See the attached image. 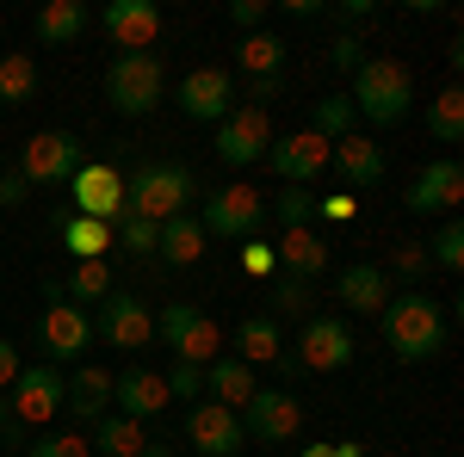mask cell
I'll return each mask as SVG.
<instances>
[{
    "mask_svg": "<svg viewBox=\"0 0 464 457\" xmlns=\"http://www.w3.org/2000/svg\"><path fill=\"white\" fill-rule=\"evenodd\" d=\"M378 321H384V347L402 365H428L446 347V309H440V297H428V290H396L391 303L378 309Z\"/></svg>",
    "mask_w": 464,
    "mask_h": 457,
    "instance_id": "1",
    "label": "cell"
},
{
    "mask_svg": "<svg viewBox=\"0 0 464 457\" xmlns=\"http://www.w3.org/2000/svg\"><path fill=\"white\" fill-rule=\"evenodd\" d=\"M347 100H353V118L378 124V130H396L415 111V74H409L402 56H365Z\"/></svg>",
    "mask_w": 464,
    "mask_h": 457,
    "instance_id": "2",
    "label": "cell"
},
{
    "mask_svg": "<svg viewBox=\"0 0 464 457\" xmlns=\"http://www.w3.org/2000/svg\"><path fill=\"white\" fill-rule=\"evenodd\" d=\"M198 198V179L186 161H143L137 174L124 179V211L149 216V223H168V216H186Z\"/></svg>",
    "mask_w": 464,
    "mask_h": 457,
    "instance_id": "3",
    "label": "cell"
},
{
    "mask_svg": "<svg viewBox=\"0 0 464 457\" xmlns=\"http://www.w3.org/2000/svg\"><path fill=\"white\" fill-rule=\"evenodd\" d=\"M161 93H168V69H161L155 50H124V56H111V69H106V106L111 111L149 118V111L161 106Z\"/></svg>",
    "mask_w": 464,
    "mask_h": 457,
    "instance_id": "4",
    "label": "cell"
},
{
    "mask_svg": "<svg viewBox=\"0 0 464 457\" xmlns=\"http://www.w3.org/2000/svg\"><path fill=\"white\" fill-rule=\"evenodd\" d=\"M44 316H37V347H44V365H81L87 347H93V316L74 309L63 297V284H44Z\"/></svg>",
    "mask_w": 464,
    "mask_h": 457,
    "instance_id": "5",
    "label": "cell"
},
{
    "mask_svg": "<svg viewBox=\"0 0 464 457\" xmlns=\"http://www.w3.org/2000/svg\"><path fill=\"white\" fill-rule=\"evenodd\" d=\"M155 340L174 352L179 365H211L223 358V328H217L205 309H192V303H168V309H155Z\"/></svg>",
    "mask_w": 464,
    "mask_h": 457,
    "instance_id": "6",
    "label": "cell"
},
{
    "mask_svg": "<svg viewBox=\"0 0 464 457\" xmlns=\"http://www.w3.org/2000/svg\"><path fill=\"white\" fill-rule=\"evenodd\" d=\"M260 223H266V198L254 186H217V192H205V205H198V229L205 235H223V242H254Z\"/></svg>",
    "mask_w": 464,
    "mask_h": 457,
    "instance_id": "7",
    "label": "cell"
},
{
    "mask_svg": "<svg viewBox=\"0 0 464 457\" xmlns=\"http://www.w3.org/2000/svg\"><path fill=\"white\" fill-rule=\"evenodd\" d=\"M81 137L74 130H37L25 148H19V161H13V174L25 179V186H69L81 174Z\"/></svg>",
    "mask_w": 464,
    "mask_h": 457,
    "instance_id": "8",
    "label": "cell"
},
{
    "mask_svg": "<svg viewBox=\"0 0 464 457\" xmlns=\"http://www.w3.org/2000/svg\"><path fill=\"white\" fill-rule=\"evenodd\" d=\"M93 340H106L124 358H137L143 347H155V309L143 297H130V290H111L100 303V316H93Z\"/></svg>",
    "mask_w": 464,
    "mask_h": 457,
    "instance_id": "9",
    "label": "cell"
},
{
    "mask_svg": "<svg viewBox=\"0 0 464 457\" xmlns=\"http://www.w3.org/2000/svg\"><path fill=\"white\" fill-rule=\"evenodd\" d=\"M6 408H13V421L25 426V433H37V426H50L56 414H63V371L56 365H25L19 377H13V389H6Z\"/></svg>",
    "mask_w": 464,
    "mask_h": 457,
    "instance_id": "10",
    "label": "cell"
},
{
    "mask_svg": "<svg viewBox=\"0 0 464 457\" xmlns=\"http://www.w3.org/2000/svg\"><path fill=\"white\" fill-rule=\"evenodd\" d=\"M297 426H304V402L291 395V389H254L248 402H242V433H248L254 445H291L297 439Z\"/></svg>",
    "mask_w": 464,
    "mask_h": 457,
    "instance_id": "11",
    "label": "cell"
},
{
    "mask_svg": "<svg viewBox=\"0 0 464 457\" xmlns=\"http://www.w3.org/2000/svg\"><path fill=\"white\" fill-rule=\"evenodd\" d=\"M266 148H273V118L260 106H229V118L217 124V161L248 167V161H266Z\"/></svg>",
    "mask_w": 464,
    "mask_h": 457,
    "instance_id": "12",
    "label": "cell"
},
{
    "mask_svg": "<svg viewBox=\"0 0 464 457\" xmlns=\"http://www.w3.org/2000/svg\"><path fill=\"white\" fill-rule=\"evenodd\" d=\"M186 439H192V452H198V457H236L242 445H248L242 414L223 408V402H211V395H198V402L186 408Z\"/></svg>",
    "mask_w": 464,
    "mask_h": 457,
    "instance_id": "13",
    "label": "cell"
},
{
    "mask_svg": "<svg viewBox=\"0 0 464 457\" xmlns=\"http://www.w3.org/2000/svg\"><path fill=\"white\" fill-rule=\"evenodd\" d=\"M74 216H93V223H111L124 211V167L118 161H81V174L69 179Z\"/></svg>",
    "mask_w": 464,
    "mask_h": 457,
    "instance_id": "14",
    "label": "cell"
},
{
    "mask_svg": "<svg viewBox=\"0 0 464 457\" xmlns=\"http://www.w3.org/2000/svg\"><path fill=\"white\" fill-rule=\"evenodd\" d=\"M291 358H297L304 371H347V365H353V328L341 316H310Z\"/></svg>",
    "mask_w": 464,
    "mask_h": 457,
    "instance_id": "15",
    "label": "cell"
},
{
    "mask_svg": "<svg viewBox=\"0 0 464 457\" xmlns=\"http://www.w3.org/2000/svg\"><path fill=\"white\" fill-rule=\"evenodd\" d=\"M459 198H464V167H459V155H440V161H428L421 174H415V186L402 192V205L415 216H452L459 211Z\"/></svg>",
    "mask_w": 464,
    "mask_h": 457,
    "instance_id": "16",
    "label": "cell"
},
{
    "mask_svg": "<svg viewBox=\"0 0 464 457\" xmlns=\"http://www.w3.org/2000/svg\"><path fill=\"white\" fill-rule=\"evenodd\" d=\"M328 155H334V142H322L316 130H291V137H273L266 167L285 179V186H310L316 174H328Z\"/></svg>",
    "mask_w": 464,
    "mask_h": 457,
    "instance_id": "17",
    "label": "cell"
},
{
    "mask_svg": "<svg viewBox=\"0 0 464 457\" xmlns=\"http://www.w3.org/2000/svg\"><path fill=\"white\" fill-rule=\"evenodd\" d=\"M168 408V384H161V371H149V365H124L118 377H111V414H124V421H155Z\"/></svg>",
    "mask_w": 464,
    "mask_h": 457,
    "instance_id": "18",
    "label": "cell"
},
{
    "mask_svg": "<svg viewBox=\"0 0 464 457\" xmlns=\"http://www.w3.org/2000/svg\"><path fill=\"white\" fill-rule=\"evenodd\" d=\"M236 106V81L229 69H192L179 81V111L192 118V124H223Z\"/></svg>",
    "mask_w": 464,
    "mask_h": 457,
    "instance_id": "19",
    "label": "cell"
},
{
    "mask_svg": "<svg viewBox=\"0 0 464 457\" xmlns=\"http://www.w3.org/2000/svg\"><path fill=\"white\" fill-rule=\"evenodd\" d=\"M100 25H106L118 56H124V50H149V43L161 37V6H155V0H111L106 13H100Z\"/></svg>",
    "mask_w": 464,
    "mask_h": 457,
    "instance_id": "20",
    "label": "cell"
},
{
    "mask_svg": "<svg viewBox=\"0 0 464 457\" xmlns=\"http://www.w3.org/2000/svg\"><path fill=\"white\" fill-rule=\"evenodd\" d=\"M334 297H341V309L347 316H378L384 303L396 297V284L384 266H372V260H353V266H341V279H334Z\"/></svg>",
    "mask_w": 464,
    "mask_h": 457,
    "instance_id": "21",
    "label": "cell"
},
{
    "mask_svg": "<svg viewBox=\"0 0 464 457\" xmlns=\"http://www.w3.org/2000/svg\"><path fill=\"white\" fill-rule=\"evenodd\" d=\"M328 167L341 174V186H347V192H372V186H384V148H378L372 137H359V130H353V137L334 142Z\"/></svg>",
    "mask_w": 464,
    "mask_h": 457,
    "instance_id": "22",
    "label": "cell"
},
{
    "mask_svg": "<svg viewBox=\"0 0 464 457\" xmlns=\"http://www.w3.org/2000/svg\"><path fill=\"white\" fill-rule=\"evenodd\" d=\"M273 260H279V272L285 279H322L328 272V235H316L310 223L304 229H279V242H273Z\"/></svg>",
    "mask_w": 464,
    "mask_h": 457,
    "instance_id": "23",
    "label": "cell"
},
{
    "mask_svg": "<svg viewBox=\"0 0 464 457\" xmlns=\"http://www.w3.org/2000/svg\"><path fill=\"white\" fill-rule=\"evenodd\" d=\"M63 408L74 421H106L111 414V371L106 365H74V377H63Z\"/></svg>",
    "mask_w": 464,
    "mask_h": 457,
    "instance_id": "24",
    "label": "cell"
},
{
    "mask_svg": "<svg viewBox=\"0 0 464 457\" xmlns=\"http://www.w3.org/2000/svg\"><path fill=\"white\" fill-rule=\"evenodd\" d=\"M254 389H260V377H254V365H242L236 352H223V358L205 365V395L223 402V408H236V414H242V402H248Z\"/></svg>",
    "mask_w": 464,
    "mask_h": 457,
    "instance_id": "25",
    "label": "cell"
},
{
    "mask_svg": "<svg viewBox=\"0 0 464 457\" xmlns=\"http://www.w3.org/2000/svg\"><path fill=\"white\" fill-rule=\"evenodd\" d=\"M50 223H56V235H63V247H69L74 266H81V260H106L111 253V223H93V216H74V211H56Z\"/></svg>",
    "mask_w": 464,
    "mask_h": 457,
    "instance_id": "26",
    "label": "cell"
},
{
    "mask_svg": "<svg viewBox=\"0 0 464 457\" xmlns=\"http://www.w3.org/2000/svg\"><path fill=\"white\" fill-rule=\"evenodd\" d=\"M205 242H211V235L198 229V216L186 211V216H168V223H161V242H155V253H161L168 266H198V260H205Z\"/></svg>",
    "mask_w": 464,
    "mask_h": 457,
    "instance_id": "27",
    "label": "cell"
},
{
    "mask_svg": "<svg viewBox=\"0 0 464 457\" xmlns=\"http://www.w3.org/2000/svg\"><path fill=\"white\" fill-rule=\"evenodd\" d=\"M81 32H87V6H81V0H50V6L32 19V37H37V43H50V50L74 43Z\"/></svg>",
    "mask_w": 464,
    "mask_h": 457,
    "instance_id": "28",
    "label": "cell"
},
{
    "mask_svg": "<svg viewBox=\"0 0 464 457\" xmlns=\"http://www.w3.org/2000/svg\"><path fill=\"white\" fill-rule=\"evenodd\" d=\"M279 352H285V334H279L273 316H248L236 328V358L242 365H279Z\"/></svg>",
    "mask_w": 464,
    "mask_h": 457,
    "instance_id": "29",
    "label": "cell"
},
{
    "mask_svg": "<svg viewBox=\"0 0 464 457\" xmlns=\"http://www.w3.org/2000/svg\"><path fill=\"white\" fill-rule=\"evenodd\" d=\"M428 137L446 142V148H459L464 142V87L452 81V87H440L428 100Z\"/></svg>",
    "mask_w": 464,
    "mask_h": 457,
    "instance_id": "30",
    "label": "cell"
},
{
    "mask_svg": "<svg viewBox=\"0 0 464 457\" xmlns=\"http://www.w3.org/2000/svg\"><path fill=\"white\" fill-rule=\"evenodd\" d=\"M100 457H137L149 445L143 421H124V414H106V421H93V439H87Z\"/></svg>",
    "mask_w": 464,
    "mask_h": 457,
    "instance_id": "31",
    "label": "cell"
},
{
    "mask_svg": "<svg viewBox=\"0 0 464 457\" xmlns=\"http://www.w3.org/2000/svg\"><path fill=\"white\" fill-rule=\"evenodd\" d=\"M266 309H273V321H310L316 316V290H310L304 279L273 272V284H266Z\"/></svg>",
    "mask_w": 464,
    "mask_h": 457,
    "instance_id": "32",
    "label": "cell"
},
{
    "mask_svg": "<svg viewBox=\"0 0 464 457\" xmlns=\"http://www.w3.org/2000/svg\"><path fill=\"white\" fill-rule=\"evenodd\" d=\"M111 290H118V284H111V266H106V260H81L69 279H63V297H69L74 309H87V303H106Z\"/></svg>",
    "mask_w": 464,
    "mask_h": 457,
    "instance_id": "33",
    "label": "cell"
},
{
    "mask_svg": "<svg viewBox=\"0 0 464 457\" xmlns=\"http://www.w3.org/2000/svg\"><path fill=\"white\" fill-rule=\"evenodd\" d=\"M37 93V56L32 50H6L0 56V106H25Z\"/></svg>",
    "mask_w": 464,
    "mask_h": 457,
    "instance_id": "34",
    "label": "cell"
},
{
    "mask_svg": "<svg viewBox=\"0 0 464 457\" xmlns=\"http://www.w3.org/2000/svg\"><path fill=\"white\" fill-rule=\"evenodd\" d=\"M236 62H242L248 81H260V74H285V43H279L273 32H248L242 50H236Z\"/></svg>",
    "mask_w": 464,
    "mask_h": 457,
    "instance_id": "35",
    "label": "cell"
},
{
    "mask_svg": "<svg viewBox=\"0 0 464 457\" xmlns=\"http://www.w3.org/2000/svg\"><path fill=\"white\" fill-rule=\"evenodd\" d=\"M353 100H347V93H328V100H316V124H310V130H316L322 142H341V137H353Z\"/></svg>",
    "mask_w": 464,
    "mask_h": 457,
    "instance_id": "36",
    "label": "cell"
},
{
    "mask_svg": "<svg viewBox=\"0 0 464 457\" xmlns=\"http://www.w3.org/2000/svg\"><path fill=\"white\" fill-rule=\"evenodd\" d=\"M421 247H428V266H440V272H464V223L459 216H446L440 235L421 242Z\"/></svg>",
    "mask_w": 464,
    "mask_h": 457,
    "instance_id": "37",
    "label": "cell"
},
{
    "mask_svg": "<svg viewBox=\"0 0 464 457\" xmlns=\"http://www.w3.org/2000/svg\"><path fill=\"white\" fill-rule=\"evenodd\" d=\"M155 242H161V223H149V216H130V211L111 216V247H130V253H155Z\"/></svg>",
    "mask_w": 464,
    "mask_h": 457,
    "instance_id": "38",
    "label": "cell"
},
{
    "mask_svg": "<svg viewBox=\"0 0 464 457\" xmlns=\"http://www.w3.org/2000/svg\"><path fill=\"white\" fill-rule=\"evenodd\" d=\"M273 211H279V229H304V223H316V198H310V186H285Z\"/></svg>",
    "mask_w": 464,
    "mask_h": 457,
    "instance_id": "39",
    "label": "cell"
},
{
    "mask_svg": "<svg viewBox=\"0 0 464 457\" xmlns=\"http://www.w3.org/2000/svg\"><path fill=\"white\" fill-rule=\"evenodd\" d=\"M25 457H93V445L81 439V433H37Z\"/></svg>",
    "mask_w": 464,
    "mask_h": 457,
    "instance_id": "40",
    "label": "cell"
},
{
    "mask_svg": "<svg viewBox=\"0 0 464 457\" xmlns=\"http://www.w3.org/2000/svg\"><path fill=\"white\" fill-rule=\"evenodd\" d=\"M161 384H168V402H198V395H205V365H179L174 358V371H168V377H161Z\"/></svg>",
    "mask_w": 464,
    "mask_h": 457,
    "instance_id": "41",
    "label": "cell"
},
{
    "mask_svg": "<svg viewBox=\"0 0 464 457\" xmlns=\"http://www.w3.org/2000/svg\"><path fill=\"white\" fill-rule=\"evenodd\" d=\"M328 62L341 74H359V62H365V43H359V32H334V43H328Z\"/></svg>",
    "mask_w": 464,
    "mask_h": 457,
    "instance_id": "42",
    "label": "cell"
},
{
    "mask_svg": "<svg viewBox=\"0 0 464 457\" xmlns=\"http://www.w3.org/2000/svg\"><path fill=\"white\" fill-rule=\"evenodd\" d=\"M242 272H248V279H273V272H279L273 242H260V235H254V242H242Z\"/></svg>",
    "mask_w": 464,
    "mask_h": 457,
    "instance_id": "43",
    "label": "cell"
},
{
    "mask_svg": "<svg viewBox=\"0 0 464 457\" xmlns=\"http://www.w3.org/2000/svg\"><path fill=\"white\" fill-rule=\"evenodd\" d=\"M229 25L248 37V32H266V0H229Z\"/></svg>",
    "mask_w": 464,
    "mask_h": 457,
    "instance_id": "44",
    "label": "cell"
},
{
    "mask_svg": "<svg viewBox=\"0 0 464 457\" xmlns=\"http://www.w3.org/2000/svg\"><path fill=\"white\" fill-rule=\"evenodd\" d=\"M279 87H285V74H260V81H242V106H273L279 100Z\"/></svg>",
    "mask_w": 464,
    "mask_h": 457,
    "instance_id": "45",
    "label": "cell"
},
{
    "mask_svg": "<svg viewBox=\"0 0 464 457\" xmlns=\"http://www.w3.org/2000/svg\"><path fill=\"white\" fill-rule=\"evenodd\" d=\"M402 279H428V247L421 242H396V260H391Z\"/></svg>",
    "mask_w": 464,
    "mask_h": 457,
    "instance_id": "46",
    "label": "cell"
},
{
    "mask_svg": "<svg viewBox=\"0 0 464 457\" xmlns=\"http://www.w3.org/2000/svg\"><path fill=\"white\" fill-rule=\"evenodd\" d=\"M353 211H359V198H353V192H334V198H316V216H322V223H353Z\"/></svg>",
    "mask_w": 464,
    "mask_h": 457,
    "instance_id": "47",
    "label": "cell"
},
{
    "mask_svg": "<svg viewBox=\"0 0 464 457\" xmlns=\"http://www.w3.org/2000/svg\"><path fill=\"white\" fill-rule=\"evenodd\" d=\"M25 198H32V186H25V179L6 167V174H0V211H19Z\"/></svg>",
    "mask_w": 464,
    "mask_h": 457,
    "instance_id": "48",
    "label": "cell"
},
{
    "mask_svg": "<svg viewBox=\"0 0 464 457\" xmlns=\"http://www.w3.org/2000/svg\"><path fill=\"white\" fill-rule=\"evenodd\" d=\"M25 371V358H19V347L13 340H0V389H13V377Z\"/></svg>",
    "mask_w": 464,
    "mask_h": 457,
    "instance_id": "49",
    "label": "cell"
},
{
    "mask_svg": "<svg viewBox=\"0 0 464 457\" xmlns=\"http://www.w3.org/2000/svg\"><path fill=\"white\" fill-rule=\"evenodd\" d=\"M372 13H378L372 0H341V19H347V25H359V19H372Z\"/></svg>",
    "mask_w": 464,
    "mask_h": 457,
    "instance_id": "50",
    "label": "cell"
},
{
    "mask_svg": "<svg viewBox=\"0 0 464 457\" xmlns=\"http://www.w3.org/2000/svg\"><path fill=\"white\" fill-rule=\"evenodd\" d=\"M285 13H291V19H316L322 0H285Z\"/></svg>",
    "mask_w": 464,
    "mask_h": 457,
    "instance_id": "51",
    "label": "cell"
},
{
    "mask_svg": "<svg viewBox=\"0 0 464 457\" xmlns=\"http://www.w3.org/2000/svg\"><path fill=\"white\" fill-rule=\"evenodd\" d=\"M334 457H365V445H359V439H341V445H334Z\"/></svg>",
    "mask_w": 464,
    "mask_h": 457,
    "instance_id": "52",
    "label": "cell"
},
{
    "mask_svg": "<svg viewBox=\"0 0 464 457\" xmlns=\"http://www.w3.org/2000/svg\"><path fill=\"white\" fill-rule=\"evenodd\" d=\"M297 457H334V445H304Z\"/></svg>",
    "mask_w": 464,
    "mask_h": 457,
    "instance_id": "53",
    "label": "cell"
},
{
    "mask_svg": "<svg viewBox=\"0 0 464 457\" xmlns=\"http://www.w3.org/2000/svg\"><path fill=\"white\" fill-rule=\"evenodd\" d=\"M137 457H174V452H168V445H143Z\"/></svg>",
    "mask_w": 464,
    "mask_h": 457,
    "instance_id": "54",
    "label": "cell"
},
{
    "mask_svg": "<svg viewBox=\"0 0 464 457\" xmlns=\"http://www.w3.org/2000/svg\"><path fill=\"white\" fill-rule=\"evenodd\" d=\"M0 457H6V452H0Z\"/></svg>",
    "mask_w": 464,
    "mask_h": 457,
    "instance_id": "55",
    "label": "cell"
}]
</instances>
